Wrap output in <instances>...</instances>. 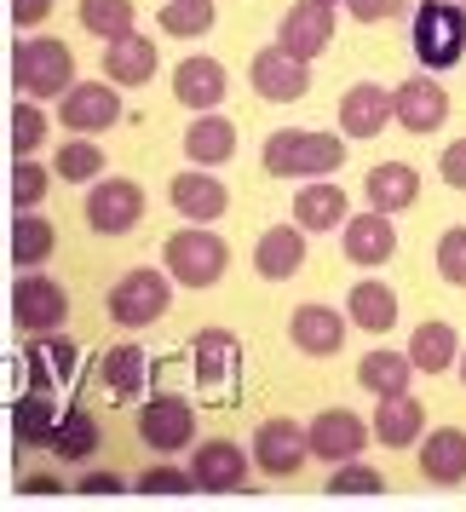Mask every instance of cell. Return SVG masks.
Instances as JSON below:
<instances>
[{
	"mask_svg": "<svg viewBox=\"0 0 466 512\" xmlns=\"http://www.w3.org/2000/svg\"><path fill=\"white\" fill-rule=\"evenodd\" d=\"M265 173L271 179H328L346 167V144L334 133H317V127H282L265 139Z\"/></svg>",
	"mask_w": 466,
	"mask_h": 512,
	"instance_id": "cell-1",
	"label": "cell"
},
{
	"mask_svg": "<svg viewBox=\"0 0 466 512\" xmlns=\"http://www.w3.org/2000/svg\"><path fill=\"white\" fill-rule=\"evenodd\" d=\"M409 41H415V58L426 70H455L466 52V6L461 0H420L415 24H409Z\"/></svg>",
	"mask_w": 466,
	"mask_h": 512,
	"instance_id": "cell-2",
	"label": "cell"
},
{
	"mask_svg": "<svg viewBox=\"0 0 466 512\" xmlns=\"http://www.w3.org/2000/svg\"><path fill=\"white\" fill-rule=\"evenodd\" d=\"M225 265H231V248L208 225H185V231H173L162 242V271L173 282H185V288H213L225 277Z\"/></svg>",
	"mask_w": 466,
	"mask_h": 512,
	"instance_id": "cell-3",
	"label": "cell"
},
{
	"mask_svg": "<svg viewBox=\"0 0 466 512\" xmlns=\"http://www.w3.org/2000/svg\"><path fill=\"white\" fill-rule=\"evenodd\" d=\"M12 81L24 98H58L75 81V52L58 35H24L12 47Z\"/></svg>",
	"mask_w": 466,
	"mask_h": 512,
	"instance_id": "cell-4",
	"label": "cell"
},
{
	"mask_svg": "<svg viewBox=\"0 0 466 512\" xmlns=\"http://www.w3.org/2000/svg\"><path fill=\"white\" fill-rule=\"evenodd\" d=\"M167 305H173V277L156 271V265H139V271H127V277L110 288V323L116 328H150L167 317Z\"/></svg>",
	"mask_w": 466,
	"mask_h": 512,
	"instance_id": "cell-5",
	"label": "cell"
},
{
	"mask_svg": "<svg viewBox=\"0 0 466 512\" xmlns=\"http://www.w3.org/2000/svg\"><path fill=\"white\" fill-rule=\"evenodd\" d=\"M81 219L98 236H127L144 219V190L133 179H104L98 173L93 190H87V202H81Z\"/></svg>",
	"mask_w": 466,
	"mask_h": 512,
	"instance_id": "cell-6",
	"label": "cell"
},
{
	"mask_svg": "<svg viewBox=\"0 0 466 512\" xmlns=\"http://www.w3.org/2000/svg\"><path fill=\"white\" fill-rule=\"evenodd\" d=\"M70 317V294H64V282L41 277V271H24V277L12 282V323L24 328L29 340L35 334H52V328H64Z\"/></svg>",
	"mask_w": 466,
	"mask_h": 512,
	"instance_id": "cell-7",
	"label": "cell"
},
{
	"mask_svg": "<svg viewBox=\"0 0 466 512\" xmlns=\"http://www.w3.org/2000/svg\"><path fill=\"white\" fill-rule=\"evenodd\" d=\"M139 438L156 449V455H173L196 443V403H185L179 392H156L139 403Z\"/></svg>",
	"mask_w": 466,
	"mask_h": 512,
	"instance_id": "cell-8",
	"label": "cell"
},
{
	"mask_svg": "<svg viewBox=\"0 0 466 512\" xmlns=\"http://www.w3.org/2000/svg\"><path fill=\"white\" fill-rule=\"evenodd\" d=\"M190 363H196V386L208 397L236 392V374H242V346H236L231 328H202L190 340Z\"/></svg>",
	"mask_w": 466,
	"mask_h": 512,
	"instance_id": "cell-9",
	"label": "cell"
},
{
	"mask_svg": "<svg viewBox=\"0 0 466 512\" xmlns=\"http://www.w3.org/2000/svg\"><path fill=\"white\" fill-rule=\"evenodd\" d=\"M58 121L70 133H104L121 121V98H116V81H70L58 93Z\"/></svg>",
	"mask_w": 466,
	"mask_h": 512,
	"instance_id": "cell-10",
	"label": "cell"
},
{
	"mask_svg": "<svg viewBox=\"0 0 466 512\" xmlns=\"http://www.w3.org/2000/svg\"><path fill=\"white\" fill-rule=\"evenodd\" d=\"M248 455H254V466L265 472V478H294V472L305 466V455H311V449H305V426L300 420H282V415L259 420Z\"/></svg>",
	"mask_w": 466,
	"mask_h": 512,
	"instance_id": "cell-11",
	"label": "cell"
},
{
	"mask_svg": "<svg viewBox=\"0 0 466 512\" xmlns=\"http://www.w3.org/2000/svg\"><path fill=\"white\" fill-rule=\"evenodd\" d=\"M248 81H254V93L271 98V104H300V98L311 93V70H305V58H294V52H282V47L254 52Z\"/></svg>",
	"mask_w": 466,
	"mask_h": 512,
	"instance_id": "cell-12",
	"label": "cell"
},
{
	"mask_svg": "<svg viewBox=\"0 0 466 512\" xmlns=\"http://www.w3.org/2000/svg\"><path fill=\"white\" fill-rule=\"evenodd\" d=\"M363 443H369V420L351 415V409H323V415L311 420V432H305V449L317 455V461H357L363 455Z\"/></svg>",
	"mask_w": 466,
	"mask_h": 512,
	"instance_id": "cell-13",
	"label": "cell"
},
{
	"mask_svg": "<svg viewBox=\"0 0 466 512\" xmlns=\"http://www.w3.org/2000/svg\"><path fill=\"white\" fill-rule=\"evenodd\" d=\"M190 478H196V489H208V495H231V489L248 484V449L231 443V438L196 443V455H190Z\"/></svg>",
	"mask_w": 466,
	"mask_h": 512,
	"instance_id": "cell-14",
	"label": "cell"
},
{
	"mask_svg": "<svg viewBox=\"0 0 466 512\" xmlns=\"http://www.w3.org/2000/svg\"><path fill=\"white\" fill-rule=\"evenodd\" d=\"M392 121L403 133H438L443 121H449V93L432 75H409L392 93Z\"/></svg>",
	"mask_w": 466,
	"mask_h": 512,
	"instance_id": "cell-15",
	"label": "cell"
},
{
	"mask_svg": "<svg viewBox=\"0 0 466 512\" xmlns=\"http://www.w3.org/2000/svg\"><path fill=\"white\" fill-rule=\"evenodd\" d=\"M340 231H346V259L363 265V271H374V265H386L397 254V225H392V213H380V208L346 213Z\"/></svg>",
	"mask_w": 466,
	"mask_h": 512,
	"instance_id": "cell-16",
	"label": "cell"
},
{
	"mask_svg": "<svg viewBox=\"0 0 466 512\" xmlns=\"http://www.w3.org/2000/svg\"><path fill=\"white\" fill-rule=\"evenodd\" d=\"M334 41V6L328 0H300V6H288V18L277 29V47L294 52V58H317V52Z\"/></svg>",
	"mask_w": 466,
	"mask_h": 512,
	"instance_id": "cell-17",
	"label": "cell"
},
{
	"mask_svg": "<svg viewBox=\"0 0 466 512\" xmlns=\"http://www.w3.org/2000/svg\"><path fill=\"white\" fill-rule=\"evenodd\" d=\"M346 311H334V305H300L294 317H288V334H294V346L305 357H334V351L346 346Z\"/></svg>",
	"mask_w": 466,
	"mask_h": 512,
	"instance_id": "cell-18",
	"label": "cell"
},
{
	"mask_svg": "<svg viewBox=\"0 0 466 512\" xmlns=\"http://www.w3.org/2000/svg\"><path fill=\"white\" fill-rule=\"evenodd\" d=\"M231 93V75L219 58H185L179 70H173V98L185 104V110H219Z\"/></svg>",
	"mask_w": 466,
	"mask_h": 512,
	"instance_id": "cell-19",
	"label": "cell"
},
{
	"mask_svg": "<svg viewBox=\"0 0 466 512\" xmlns=\"http://www.w3.org/2000/svg\"><path fill=\"white\" fill-rule=\"evenodd\" d=\"M167 202H173L179 219H190V225H213L219 213L231 208V190L219 185L213 173H179V179L167 185Z\"/></svg>",
	"mask_w": 466,
	"mask_h": 512,
	"instance_id": "cell-20",
	"label": "cell"
},
{
	"mask_svg": "<svg viewBox=\"0 0 466 512\" xmlns=\"http://www.w3.org/2000/svg\"><path fill=\"white\" fill-rule=\"evenodd\" d=\"M369 432L386 449H409V443L426 432V409H420V397L415 392H392V397H380V409H374L369 420Z\"/></svg>",
	"mask_w": 466,
	"mask_h": 512,
	"instance_id": "cell-21",
	"label": "cell"
},
{
	"mask_svg": "<svg viewBox=\"0 0 466 512\" xmlns=\"http://www.w3.org/2000/svg\"><path fill=\"white\" fill-rule=\"evenodd\" d=\"M305 265V231L300 225H271V231L254 242V271L265 282H288Z\"/></svg>",
	"mask_w": 466,
	"mask_h": 512,
	"instance_id": "cell-22",
	"label": "cell"
},
{
	"mask_svg": "<svg viewBox=\"0 0 466 512\" xmlns=\"http://www.w3.org/2000/svg\"><path fill=\"white\" fill-rule=\"evenodd\" d=\"M386 121H392V93H386V87L357 81V87L340 98V133H346V139H374Z\"/></svg>",
	"mask_w": 466,
	"mask_h": 512,
	"instance_id": "cell-23",
	"label": "cell"
},
{
	"mask_svg": "<svg viewBox=\"0 0 466 512\" xmlns=\"http://www.w3.org/2000/svg\"><path fill=\"white\" fill-rule=\"evenodd\" d=\"M420 472L432 484H466V432L461 426H438L420 438Z\"/></svg>",
	"mask_w": 466,
	"mask_h": 512,
	"instance_id": "cell-24",
	"label": "cell"
},
{
	"mask_svg": "<svg viewBox=\"0 0 466 512\" xmlns=\"http://www.w3.org/2000/svg\"><path fill=\"white\" fill-rule=\"evenodd\" d=\"M185 156L196 167H219L236 156V121H225L219 110H196V121H190L185 133Z\"/></svg>",
	"mask_w": 466,
	"mask_h": 512,
	"instance_id": "cell-25",
	"label": "cell"
},
{
	"mask_svg": "<svg viewBox=\"0 0 466 512\" xmlns=\"http://www.w3.org/2000/svg\"><path fill=\"white\" fill-rule=\"evenodd\" d=\"M369 208H380V213H409L420 202V173L409 162H380V167H369Z\"/></svg>",
	"mask_w": 466,
	"mask_h": 512,
	"instance_id": "cell-26",
	"label": "cell"
},
{
	"mask_svg": "<svg viewBox=\"0 0 466 512\" xmlns=\"http://www.w3.org/2000/svg\"><path fill=\"white\" fill-rule=\"evenodd\" d=\"M156 64H162V58H156V41H144V35H133V29L116 35L110 52H104V75H110L116 87H144V81L156 75Z\"/></svg>",
	"mask_w": 466,
	"mask_h": 512,
	"instance_id": "cell-27",
	"label": "cell"
},
{
	"mask_svg": "<svg viewBox=\"0 0 466 512\" xmlns=\"http://www.w3.org/2000/svg\"><path fill=\"white\" fill-rule=\"evenodd\" d=\"M346 323L363 328V334H386V328H397V294L386 288V282H351L346 294Z\"/></svg>",
	"mask_w": 466,
	"mask_h": 512,
	"instance_id": "cell-28",
	"label": "cell"
},
{
	"mask_svg": "<svg viewBox=\"0 0 466 512\" xmlns=\"http://www.w3.org/2000/svg\"><path fill=\"white\" fill-rule=\"evenodd\" d=\"M455 357H461V334L443 323V317H432V323H420L409 334V363H415V374H449Z\"/></svg>",
	"mask_w": 466,
	"mask_h": 512,
	"instance_id": "cell-29",
	"label": "cell"
},
{
	"mask_svg": "<svg viewBox=\"0 0 466 512\" xmlns=\"http://www.w3.org/2000/svg\"><path fill=\"white\" fill-rule=\"evenodd\" d=\"M52 248H58V225H52L47 213L18 208V219H12V265L18 271H35V265L52 259Z\"/></svg>",
	"mask_w": 466,
	"mask_h": 512,
	"instance_id": "cell-30",
	"label": "cell"
},
{
	"mask_svg": "<svg viewBox=\"0 0 466 512\" xmlns=\"http://www.w3.org/2000/svg\"><path fill=\"white\" fill-rule=\"evenodd\" d=\"M346 219V190L328 179H305V190H294V225L300 231H334Z\"/></svg>",
	"mask_w": 466,
	"mask_h": 512,
	"instance_id": "cell-31",
	"label": "cell"
},
{
	"mask_svg": "<svg viewBox=\"0 0 466 512\" xmlns=\"http://www.w3.org/2000/svg\"><path fill=\"white\" fill-rule=\"evenodd\" d=\"M52 426H58V403H52L41 386H29V392L12 403V438L24 443V449H41V443H52Z\"/></svg>",
	"mask_w": 466,
	"mask_h": 512,
	"instance_id": "cell-32",
	"label": "cell"
},
{
	"mask_svg": "<svg viewBox=\"0 0 466 512\" xmlns=\"http://www.w3.org/2000/svg\"><path fill=\"white\" fill-rule=\"evenodd\" d=\"M357 380H363V392L392 397V392H409L415 363H409V351H369V357L357 363Z\"/></svg>",
	"mask_w": 466,
	"mask_h": 512,
	"instance_id": "cell-33",
	"label": "cell"
},
{
	"mask_svg": "<svg viewBox=\"0 0 466 512\" xmlns=\"http://www.w3.org/2000/svg\"><path fill=\"white\" fill-rule=\"evenodd\" d=\"M98 443H104V432H98L93 409H70V415H58V426H52V455L58 461H87Z\"/></svg>",
	"mask_w": 466,
	"mask_h": 512,
	"instance_id": "cell-34",
	"label": "cell"
},
{
	"mask_svg": "<svg viewBox=\"0 0 466 512\" xmlns=\"http://www.w3.org/2000/svg\"><path fill=\"white\" fill-rule=\"evenodd\" d=\"M98 173H104V144H93V133H75L70 144H58L52 179H64V185H93Z\"/></svg>",
	"mask_w": 466,
	"mask_h": 512,
	"instance_id": "cell-35",
	"label": "cell"
},
{
	"mask_svg": "<svg viewBox=\"0 0 466 512\" xmlns=\"http://www.w3.org/2000/svg\"><path fill=\"white\" fill-rule=\"evenodd\" d=\"M98 374H104L110 397H139V386L150 380V357L139 346H110L98 357Z\"/></svg>",
	"mask_w": 466,
	"mask_h": 512,
	"instance_id": "cell-36",
	"label": "cell"
},
{
	"mask_svg": "<svg viewBox=\"0 0 466 512\" xmlns=\"http://www.w3.org/2000/svg\"><path fill=\"white\" fill-rule=\"evenodd\" d=\"M81 29L98 41H116L133 29V0H81Z\"/></svg>",
	"mask_w": 466,
	"mask_h": 512,
	"instance_id": "cell-37",
	"label": "cell"
},
{
	"mask_svg": "<svg viewBox=\"0 0 466 512\" xmlns=\"http://www.w3.org/2000/svg\"><path fill=\"white\" fill-rule=\"evenodd\" d=\"M162 29L179 41H196L213 29V0H167L162 6Z\"/></svg>",
	"mask_w": 466,
	"mask_h": 512,
	"instance_id": "cell-38",
	"label": "cell"
},
{
	"mask_svg": "<svg viewBox=\"0 0 466 512\" xmlns=\"http://www.w3.org/2000/svg\"><path fill=\"white\" fill-rule=\"evenodd\" d=\"M41 144H47V110L24 98V104L12 110V156H35Z\"/></svg>",
	"mask_w": 466,
	"mask_h": 512,
	"instance_id": "cell-39",
	"label": "cell"
},
{
	"mask_svg": "<svg viewBox=\"0 0 466 512\" xmlns=\"http://www.w3.org/2000/svg\"><path fill=\"white\" fill-rule=\"evenodd\" d=\"M18 208H41L47 202V167L35 162V156H18V167H12V190H6Z\"/></svg>",
	"mask_w": 466,
	"mask_h": 512,
	"instance_id": "cell-40",
	"label": "cell"
},
{
	"mask_svg": "<svg viewBox=\"0 0 466 512\" xmlns=\"http://www.w3.org/2000/svg\"><path fill=\"white\" fill-rule=\"evenodd\" d=\"M438 277L449 288H466V225H449L438 236Z\"/></svg>",
	"mask_w": 466,
	"mask_h": 512,
	"instance_id": "cell-41",
	"label": "cell"
},
{
	"mask_svg": "<svg viewBox=\"0 0 466 512\" xmlns=\"http://www.w3.org/2000/svg\"><path fill=\"white\" fill-rule=\"evenodd\" d=\"M380 489H386V478L374 466H351V461H340V472L328 478V495H380Z\"/></svg>",
	"mask_w": 466,
	"mask_h": 512,
	"instance_id": "cell-42",
	"label": "cell"
},
{
	"mask_svg": "<svg viewBox=\"0 0 466 512\" xmlns=\"http://www.w3.org/2000/svg\"><path fill=\"white\" fill-rule=\"evenodd\" d=\"M196 478H190L185 466H150L139 478V495H190Z\"/></svg>",
	"mask_w": 466,
	"mask_h": 512,
	"instance_id": "cell-43",
	"label": "cell"
},
{
	"mask_svg": "<svg viewBox=\"0 0 466 512\" xmlns=\"http://www.w3.org/2000/svg\"><path fill=\"white\" fill-rule=\"evenodd\" d=\"M438 173H443V185H449V190H466V139L443 144V156H438Z\"/></svg>",
	"mask_w": 466,
	"mask_h": 512,
	"instance_id": "cell-44",
	"label": "cell"
},
{
	"mask_svg": "<svg viewBox=\"0 0 466 512\" xmlns=\"http://www.w3.org/2000/svg\"><path fill=\"white\" fill-rule=\"evenodd\" d=\"M35 340H41V351H47L52 374H58V380H64V374L75 369V346H70V340H64V334H58V328H52V334H35Z\"/></svg>",
	"mask_w": 466,
	"mask_h": 512,
	"instance_id": "cell-45",
	"label": "cell"
},
{
	"mask_svg": "<svg viewBox=\"0 0 466 512\" xmlns=\"http://www.w3.org/2000/svg\"><path fill=\"white\" fill-rule=\"evenodd\" d=\"M340 6H346L357 24H386V18L397 12V0H340Z\"/></svg>",
	"mask_w": 466,
	"mask_h": 512,
	"instance_id": "cell-46",
	"label": "cell"
},
{
	"mask_svg": "<svg viewBox=\"0 0 466 512\" xmlns=\"http://www.w3.org/2000/svg\"><path fill=\"white\" fill-rule=\"evenodd\" d=\"M52 6H58V0H12V18H18L24 29H35V24L52 18Z\"/></svg>",
	"mask_w": 466,
	"mask_h": 512,
	"instance_id": "cell-47",
	"label": "cell"
},
{
	"mask_svg": "<svg viewBox=\"0 0 466 512\" xmlns=\"http://www.w3.org/2000/svg\"><path fill=\"white\" fill-rule=\"evenodd\" d=\"M29 386H41V392H52V380H58V374H52V363H47V351H41V340H35V346H29Z\"/></svg>",
	"mask_w": 466,
	"mask_h": 512,
	"instance_id": "cell-48",
	"label": "cell"
},
{
	"mask_svg": "<svg viewBox=\"0 0 466 512\" xmlns=\"http://www.w3.org/2000/svg\"><path fill=\"white\" fill-rule=\"evenodd\" d=\"M116 489H121L116 472H87V478H81V495H116Z\"/></svg>",
	"mask_w": 466,
	"mask_h": 512,
	"instance_id": "cell-49",
	"label": "cell"
},
{
	"mask_svg": "<svg viewBox=\"0 0 466 512\" xmlns=\"http://www.w3.org/2000/svg\"><path fill=\"white\" fill-rule=\"evenodd\" d=\"M24 489H29V495H58V489H64V484H58V478H52V472H47V478H41V472H35V478H24Z\"/></svg>",
	"mask_w": 466,
	"mask_h": 512,
	"instance_id": "cell-50",
	"label": "cell"
},
{
	"mask_svg": "<svg viewBox=\"0 0 466 512\" xmlns=\"http://www.w3.org/2000/svg\"><path fill=\"white\" fill-rule=\"evenodd\" d=\"M461 386H466V351H461Z\"/></svg>",
	"mask_w": 466,
	"mask_h": 512,
	"instance_id": "cell-51",
	"label": "cell"
},
{
	"mask_svg": "<svg viewBox=\"0 0 466 512\" xmlns=\"http://www.w3.org/2000/svg\"><path fill=\"white\" fill-rule=\"evenodd\" d=\"M328 6H340V0H328Z\"/></svg>",
	"mask_w": 466,
	"mask_h": 512,
	"instance_id": "cell-52",
	"label": "cell"
}]
</instances>
